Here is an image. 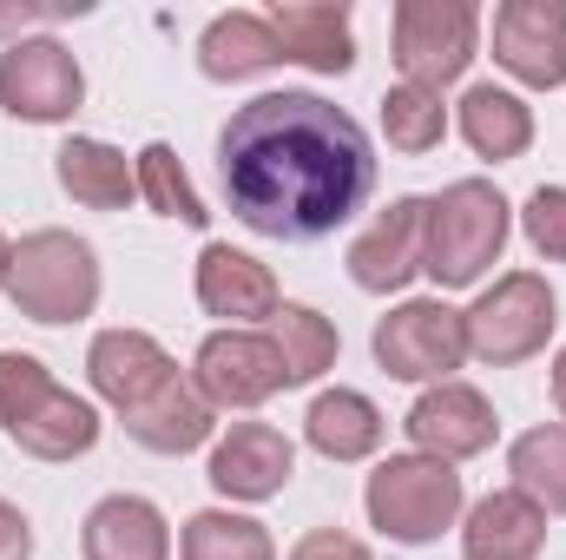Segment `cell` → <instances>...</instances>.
Instances as JSON below:
<instances>
[{"mask_svg":"<svg viewBox=\"0 0 566 560\" xmlns=\"http://www.w3.org/2000/svg\"><path fill=\"white\" fill-rule=\"evenodd\" d=\"M218 185L244 231L277 245H316L369 205L376 145L323 93L283 86V93H258L224 120Z\"/></svg>","mask_w":566,"mask_h":560,"instance_id":"cell-1","label":"cell"},{"mask_svg":"<svg viewBox=\"0 0 566 560\" xmlns=\"http://www.w3.org/2000/svg\"><path fill=\"white\" fill-rule=\"evenodd\" d=\"M86 376L119 428L151 455H191L218 428V409L205 403L191 370H178V356L145 330H99L86 350Z\"/></svg>","mask_w":566,"mask_h":560,"instance_id":"cell-2","label":"cell"},{"mask_svg":"<svg viewBox=\"0 0 566 560\" xmlns=\"http://www.w3.org/2000/svg\"><path fill=\"white\" fill-rule=\"evenodd\" d=\"M0 435L33 462H80L99 448V409L53 383L27 350H0Z\"/></svg>","mask_w":566,"mask_h":560,"instance_id":"cell-3","label":"cell"},{"mask_svg":"<svg viewBox=\"0 0 566 560\" xmlns=\"http://www.w3.org/2000/svg\"><path fill=\"white\" fill-rule=\"evenodd\" d=\"M514 238V205L488 178H454L428 198V231H422V278L441 290L481 283Z\"/></svg>","mask_w":566,"mask_h":560,"instance_id":"cell-4","label":"cell"},{"mask_svg":"<svg viewBox=\"0 0 566 560\" xmlns=\"http://www.w3.org/2000/svg\"><path fill=\"white\" fill-rule=\"evenodd\" d=\"M363 515L382 541L396 548H428L441 541L461 515H468V488L454 475V462H434V455H389L376 462L369 488H363Z\"/></svg>","mask_w":566,"mask_h":560,"instance_id":"cell-5","label":"cell"},{"mask_svg":"<svg viewBox=\"0 0 566 560\" xmlns=\"http://www.w3.org/2000/svg\"><path fill=\"white\" fill-rule=\"evenodd\" d=\"M99 251L73 231H27L13 245V265H7V303L27 317V323H86L99 310Z\"/></svg>","mask_w":566,"mask_h":560,"instance_id":"cell-6","label":"cell"},{"mask_svg":"<svg viewBox=\"0 0 566 560\" xmlns=\"http://www.w3.org/2000/svg\"><path fill=\"white\" fill-rule=\"evenodd\" d=\"M461 323H468V356L474 363L514 370V363H534L547 350V336L560 323V297L541 271H507L461 310Z\"/></svg>","mask_w":566,"mask_h":560,"instance_id":"cell-7","label":"cell"},{"mask_svg":"<svg viewBox=\"0 0 566 560\" xmlns=\"http://www.w3.org/2000/svg\"><path fill=\"white\" fill-rule=\"evenodd\" d=\"M389 46H396L402 86L441 93V86H454V80L474 66L481 7H474V0H396Z\"/></svg>","mask_w":566,"mask_h":560,"instance_id":"cell-8","label":"cell"},{"mask_svg":"<svg viewBox=\"0 0 566 560\" xmlns=\"http://www.w3.org/2000/svg\"><path fill=\"white\" fill-rule=\"evenodd\" d=\"M369 350H376L382 376L434 390V383H454V370L468 363V323H461V310L441 303V297H409V303H396V310L376 323Z\"/></svg>","mask_w":566,"mask_h":560,"instance_id":"cell-9","label":"cell"},{"mask_svg":"<svg viewBox=\"0 0 566 560\" xmlns=\"http://www.w3.org/2000/svg\"><path fill=\"white\" fill-rule=\"evenodd\" d=\"M80 106H86V73L66 40L33 33L0 46V113H13L20 126H66Z\"/></svg>","mask_w":566,"mask_h":560,"instance_id":"cell-10","label":"cell"},{"mask_svg":"<svg viewBox=\"0 0 566 560\" xmlns=\"http://www.w3.org/2000/svg\"><path fill=\"white\" fill-rule=\"evenodd\" d=\"M191 383L211 409H264L277 390H290L277 336L264 330H211L191 356Z\"/></svg>","mask_w":566,"mask_h":560,"instance_id":"cell-11","label":"cell"},{"mask_svg":"<svg viewBox=\"0 0 566 560\" xmlns=\"http://www.w3.org/2000/svg\"><path fill=\"white\" fill-rule=\"evenodd\" d=\"M494 66L534 93L566 86V0H501L494 7Z\"/></svg>","mask_w":566,"mask_h":560,"instance_id":"cell-12","label":"cell"},{"mask_svg":"<svg viewBox=\"0 0 566 560\" xmlns=\"http://www.w3.org/2000/svg\"><path fill=\"white\" fill-rule=\"evenodd\" d=\"M290 475H296V442L271 422H231L205 462V481L224 501H271L290 488Z\"/></svg>","mask_w":566,"mask_h":560,"instance_id":"cell-13","label":"cell"},{"mask_svg":"<svg viewBox=\"0 0 566 560\" xmlns=\"http://www.w3.org/2000/svg\"><path fill=\"white\" fill-rule=\"evenodd\" d=\"M402 428H409L416 455H434V462H474L501 435L494 403L481 390H468V383H434V390H422L416 409L402 416Z\"/></svg>","mask_w":566,"mask_h":560,"instance_id":"cell-14","label":"cell"},{"mask_svg":"<svg viewBox=\"0 0 566 560\" xmlns=\"http://www.w3.org/2000/svg\"><path fill=\"white\" fill-rule=\"evenodd\" d=\"M422 231H428V198H396L376 211V225L349 245V283L369 297H396L422 278Z\"/></svg>","mask_w":566,"mask_h":560,"instance_id":"cell-15","label":"cell"},{"mask_svg":"<svg viewBox=\"0 0 566 560\" xmlns=\"http://www.w3.org/2000/svg\"><path fill=\"white\" fill-rule=\"evenodd\" d=\"M191 290H198V310H205V317H224V330H244V323H258V317H277V303H283L271 265H258V258L238 251V245H205Z\"/></svg>","mask_w":566,"mask_h":560,"instance_id":"cell-16","label":"cell"},{"mask_svg":"<svg viewBox=\"0 0 566 560\" xmlns=\"http://www.w3.org/2000/svg\"><path fill=\"white\" fill-rule=\"evenodd\" d=\"M271 33H277L283 60L336 80L356 66V33H349V0H277L271 13Z\"/></svg>","mask_w":566,"mask_h":560,"instance_id":"cell-17","label":"cell"},{"mask_svg":"<svg viewBox=\"0 0 566 560\" xmlns=\"http://www.w3.org/2000/svg\"><path fill=\"white\" fill-rule=\"evenodd\" d=\"M547 515L521 488H494L461 515V554L468 560H541Z\"/></svg>","mask_w":566,"mask_h":560,"instance_id":"cell-18","label":"cell"},{"mask_svg":"<svg viewBox=\"0 0 566 560\" xmlns=\"http://www.w3.org/2000/svg\"><path fill=\"white\" fill-rule=\"evenodd\" d=\"M86 560H171V528L145 495H106L80 521Z\"/></svg>","mask_w":566,"mask_h":560,"instance_id":"cell-19","label":"cell"},{"mask_svg":"<svg viewBox=\"0 0 566 560\" xmlns=\"http://www.w3.org/2000/svg\"><path fill=\"white\" fill-rule=\"evenodd\" d=\"M53 178H60V191H66L73 205H86V211H126V205L139 198L133 158L106 139H86V133H73V139L53 152Z\"/></svg>","mask_w":566,"mask_h":560,"instance_id":"cell-20","label":"cell"},{"mask_svg":"<svg viewBox=\"0 0 566 560\" xmlns=\"http://www.w3.org/2000/svg\"><path fill=\"white\" fill-rule=\"evenodd\" d=\"M271 66H283V46H277V33H271V20L251 13V7L218 13V20L198 33V73L218 80V86L258 80V73H271Z\"/></svg>","mask_w":566,"mask_h":560,"instance_id":"cell-21","label":"cell"},{"mask_svg":"<svg viewBox=\"0 0 566 560\" xmlns=\"http://www.w3.org/2000/svg\"><path fill=\"white\" fill-rule=\"evenodd\" d=\"M454 120H461L468 152H474V158H488V165H507V158H521V152L534 145V106H527L521 93L494 86V80L468 86V93H461V106H454Z\"/></svg>","mask_w":566,"mask_h":560,"instance_id":"cell-22","label":"cell"},{"mask_svg":"<svg viewBox=\"0 0 566 560\" xmlns=\"http://www.w3.org/2000/svg\"><path fill=\"white\" fill-rule=\"evenodd\" d=\"M382 435H389V422L363 390H323L303 416V442L323 462H369L382 448Z\"/></svg>","mask_w":566,"mask_h":560,"instance_id":"cell-23","label":"cell"},{"mask_svg":"<svg viewBox=\"0 0 566 560\" xmlns=\"http://www.w3.org/2000/svg\"><path fill=\"white\" fill-rule=\"evenodd\" d=\"M507 475H514V488H521L547 521L566 515V422H541V428L514 435Z\"/></svg>","mask_w":566,"mask_h":560,"instance_id":"cell-24","label":"cell"},{"mask_svg":"<svg viewBox=\"0 0 566 560\" xmlns=\"http://www.w3.org/2000/svg\"><path fill=\"white\" fill-rule=\"evenodd\" d=\"M271 336H277V350H283V376H290V390H303V383H316L323 370H336L343 336H336V323H329L323 310H310V303H277Z\"/></svg>","mask_w":566,"mask_h":560,"instance_id":"cell-25","label":"cell"},{"mask_svg":"<svg viewBox=\"0 0 566 560\" xmlns=\"http://www.w3.org/2000/svg\"><path fill=\"white\" fill-rule=\"evenodd\" d=\"M178 560H277V541L264 521L231 508H198L178 535Z\"/></svg>","mask_w":566,"mask_h":560,"instance_id":"cell-26","label":"cell"},{"mask_svg":"<svg viewBox=\"0 0 566 560\" xmlns=\"http://www.w3.org/2000/svg\"><path fill=\"white\" fill-rule=\"evenodd\" d=\"M133 172H139V198L158 211V218H178V225H191V231H205L211 225V211H205V198H198V185L185 178V165H178V152L165 139H151L133 158Z\"/></svg>","mask_w":566,"mask_h":560,"instance_id":"cell-27","label":"cell"},{"mask_svg":"<svg viewBox=\"0 0 566 560\" xmlns=\"http://www.w3.org/2000/svg\"><path fill=\"white\" fill-rule=\"evenodd\" d=\"M382 139L402 158H428L434 145L448 139V106L441 93H422V86H389L382 93Z\"/></svg>","mask_w":566,"mask_h":560,"instance_id":"cell-28","label":"cell"},{"mask_svg":"<svg viewBox=\"0 0 566 560\" xmlns=\"http://www.w3.org/2000/svg\"><path fill=\"white\" fill-rule=\"evenodd\" d=\"M521 231H527L534 258L566 265V185H541V191H527V205H521Z\"/></svg>","mask_w":566,"mask_h":560,"instance_id":"cell-29","label":"cell"},{"mask_svg":"<svg viewBox=\"0 0 566 560\" xmlns=\"http://www.w3.org/2000/svg\"><path fill=\"white\" fill-rule=\"evenodd\" d=\"M66 13H86V0H0V46L33 40L40 27H53Z\"/></svg>","mask_w":566,"mask_h":560,"instance_id":"cell-30","label":"cell"},{"mask_svg":"<svg viewBox=\"0 0 566 560\" xmlns=\"http://www.w3.org/2000/svg\"><path fill=\"white\" fill-rule=\"evenodd\" d=\"M290 560H376L356 535H343V528H310L296 548H290Z\"/></svg>","mask_w":566,"mask_h":560,"instance_id":"cell-31","label":"cell"},{"mask_svg":"<svg viewBox=\"0 0 566 560\" xmlns=\"http://www.w3.org/2000/svg\"><path fill=\"white\" fill-rule=\"evenodd\" d=\"M0 560H33V521L13 501H0Z\"/></svg>","mask_w":566,"mask_h":560,"instance_id":"cell-32","label":"cell"},{"mask_svg":"<svg viewBox=\"0 0 566 560\" xmlns=\"http://www.w3.org/2000/svg\"><path fill=\"white\" fill-rule=\"evenodd\" d=\"M554 409H560V422H566V350L554 356Z\"/></svg>","mask_w":566,"mask_h":560,"instance_id":"cell-33","label":"cell"},{"mask_svg":"<svg viewBox=\"0 0 566 560\" xmlns=\"http://www.w3.org/2000/svg\"><path fill=\"white\" fill-rule=\"evenodd\" d=\"M7 265H13V245H7V231H0V290H7Z\"/></svg>","mask_w":566,"mask_h":560,"instance_id":"cell-34","label":"cell"}]
</instances>
